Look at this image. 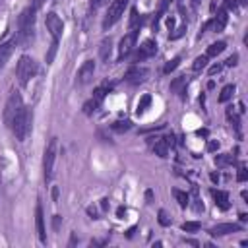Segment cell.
<instances>
[{"instance_id":"6da1fadb","label":"cell","mask_w":248,"mask_h":248,"mask_svg":"<svg viewBox=\"0 0 248 248\" xmlns=\"http://www.w3.org/2000/svg\"><path fill=\"white\" fill-rule=\"evenodd\" d=\"M31 122H33V112L29 110V108H21L19 110V114L16 116V120L12 122V132H14V136L19 140V141H25V138L29 136V132H31Z\"/></svg>"},{"instance_id":"7a4b0ae2","label":"cell","mask_w":248,"mask_h":248,"mask_svg":"<svg viewBox=\"0 0 248 248\" xmlns=\"http://www.w3.org/2000/svg\"><path fill=\"white\" fill-rule=\"evenodd\" d=\"M35 74H37V62H35L31 56L23 54V56L17 60V66H16V76H17L19 83L25 85Z\"/></svg>"},{"instance_id":"3957f363","label":"cell","mask_w":248,"mask_h":248,"mask_svg":"<svg viewBox=\"0 0 248 248\" xmlns=\"http://www.w3.org/2000/svg\"><path fill=\"white\" fill-rule=\"evenodd\" d=\"M23 108V101H21V95L19 93H12L6 101V107H4V122L6 126H12V122L16 120V116L19 114V110Z\"/></svg>"},{"instance_id":"277c9868","label":"cell","mask_w":248,"mask_h":248,"mask_svg":"<svg viewBox=\"0 0 248 248\" xmlns=\"http://www.w3.org/2000/svg\"><path fill=\"white\" fill-rule=\"evenodd\" d=\"M128 2H130V0H114V2L108 6V12H107V16H105V19H103V29H108V27H112V25L118 21V17L124 14V8L128 6Z\"/></svg>"},{"instance_id":"5b68a950","label":"cell","mask_w":248,"mask_h":248,"mask_svg":"<svg viewBox=\"0 0 248 248\" xmlns=\"http://www.w3.org/2000/svg\"><path fill=\"white\" fill-rule=\"evenodd\" d=\"M56 149H58V141L56 138H52L45 149V157H43V170H45V178L50 180L52 176V169H54V159H56Z\"/></svg>"},{"instance_id":"8992f818","label":"cell","mask_w":248,"mask_h":248,"mask_svg":"<svg viewBox=\"0 0 248 248\" xmlns=\"http://www.w3.org/2000/svg\"><path fill=\"white\" fill-rule=\"evenodd\" d=\"M45 25H46V31L52 35V41H60V37H62V31H64V25H62V19H60V17H58L54 12L46 14Z\"/></svg>"},{"instance_id":"52a82bcc","label":"cell","mask_w":248,"mask_h":248,"mask_svg":"<svg viewBox=\"0 0 248 248\" xmlns=\"http://www.w3.org/2000/svg\"><path fill=\"white\" fill-rule=\"evenodd\" d=\"M93 74H95V62H93V60H85V62L79 66V70H78L76 81H78L79 85H85V83H89V81L93 79Z\"/></svg>"},{"instance_id":"ba28073f","label":"cell","mask_w":248,"mask_h":248,"mask_svg":"<svg viewBox=\"0 0 248 248\" xmlns=\"http://www.w3.org/2000/svg\"><path fill=\"white\" fill-rule=\"evenodd\" d=\"M147 70L145 68H140V66H132L126 74H124V79L128 81V83H132V85H138V83H141V81H145V78H147Z\"/></svg>"},{"instance_id":"9c48e42d","label":"cell","mask_w":248,"mask_h":248,"mask_svg":"<svg viewBox=\"0 0 248 248\" xmlns=\"http://www.w3.org/2000/svg\"><path fill=\"white\" fill-rule=\"evenodd\" d=\"M157 52V45H155V41H145L140 48H138V52L134 54V62H141V60H145V58H149V56H153Z\"/></svg>"},{"instance_id":"30bf717a","label":"cell","mask_w":248,"mask_h":248,"mask_svg":"<svg viewBox=\"0 0 248 248\" xmlns=\"http://www.w3.org/2000/svg\"><path fill=\"white\" fill-rule=\"evenodd\" d=\"M134 43H136V31H130L128 35H124L120 41V46H118V58L128 56L134 48Z\"/></svg>"},{"instance_id":"8fae6325","label":"cell","mask_w":248,"mask_h":248,"mask_svg":"<svg viewBox=\"0 0 248 248\" xmlns=\"http://www.w3.org/2000/svg\"><path fill=\"white\" fill-rule=\"evenodd\" d=\"M240 231V225L238 223H221V225H215L209 229V234L211 236H225V234H231V232H236Z\"/></svg>"},{"instance_id":"7c38bea8","label":"cell","mask_w":248,"mask_h":248,"mask_svg":"<svg viewBox=\"0 0 248 248\" xmlns=\"http://www.w3.org/2000/svg\"><path fill=\"white\" fill-rule=\"evenodd\" d=\"M35 227H37L39 240L45 244L46 242V231H45V217H43V207L41 205H37V209H35Z\"/></svg>"},{"instance_id":"4fadbf2b","label":"cell","mask_w":248,"mask_h":248,"mask_svg":"<svg viewBox=\"0 0 248 248\" xmlns=\"http://www.w3.org/2000/svg\"><path fill=\"white\" fill-rule=\"evenodd\" d=\"M17 41L16 39H12V41H6V43H0V70L4 68V64L8 62V58H10V54H12V50H14V45H16Z\"/></svg>"},{"instance_id":"5bb4252c","label":"cell","mask_w":248,"mask_h":248,"mask_svg":"<svg viewBox=\"0 0 248 248\" xmlns=\"http://www.w3.org/2000/svg\"><path fill=\"white\" fill-rule=\"evenodd\" d=\"M211 196L215 200V205H219L221 209H229V194L223 192V190H211Z\"/></svg>"},{"instance_id":"9a60e30c","label":"cell","mask_w":248,"mask_h":248,"mask_svg":"<svg viewBox=\"0 0 248 248\" xmlns=\"http://www.w3.org/2000/svg\"><path fill=\"white\" fill-rule=\"evenodd\" d=\"M225 25H227V12L225 10H219V14L215 16V19H211V27H213V31H223L225 29Z\"/></svg>"},{"instance_id":"2e32d148","label":"cell","mask_w":248,"mask_h":248,"mask_svg":"<svg viewBox=\"0 0 248 248\" xmlns=\"http://www.w3.org/2000/svg\"><path fill=\"white\" fill-rule=\"evenodd\" d=\"M225 43L223 41H217V43H211L209 46H207V54L205 56H217V54H221L223 50H225Z\"/></svg>"},{"instance_id":"e0dca14e","label":"cell","mask_w":248,"mask_h":248,"mask_svg":"<svg viewBox=\"0 0 248 248\" xmlns=\"http://www.w3.org/2000/svg\"><path fill=\"white\" fill-rule=\"evenodd\" d=\"M153 149H155V153H157L159 157H167V151H169V147H167V141H165L163 138H157V140H155V143H153Z\"/></svg>"},{"instance_id":"ac0fdd59","label":"cell","mask_w":248,"mask_h":248,"mask_svg":"<svg viewBox=\"0 0 248 248\" xmlns=\"http://www.w3.org/2000/svg\"><path fill=\"white\" fill-rule=\"evenodd\" d=\"M234 93V85H225L221 89V95H219V103H227Z\"/></svg>"},{"instance_id":"d6986e66","label":"cell","mask_w":248,"mask_h":248,"mask_svg":"<svg viewBox=\"0 0 248 248\" xmlns=\"http://www.w3.org/2000/svg\"><path fill=\"white\" fill-rule=\"evenodd\" d=\"M110 48H112L110 39H105V41L101 43V58H103V60H108V56H110Z\"/></svg>"},{"instance_id":"ffe728a7","label":"cell","mask_w":248,"mask_h":248,"mask_svg":"<svg viewBox=\"0 0 248 248\" xmlns=\"http://www.w3.org/2000/svg\"><path fill=\"white\" fill-rule=\"evenodd\" d=\"M99 103H101V101H99V99H95V97H93V99H89V101L83 105V112H85V114H93V112L97 110Z\"/></svg>"},{"instance_id":"44dd1931","label":"cell","mask_w":248,"mask_h":248,"mask_svg":"<svg viewBox=\"0 0 248 248\" xmlns=\"http://www.w3.org/2000/svg\"><path fill=\"white\" fill-rule=\"evenodd\" d=\"M149 103H151V97H149V95H143V97L138 101V108H136V112H138V114H143V112L147 110Z\"/></svg>"},{"instance_id":"7402d4cb","label":"cell","mask_w":248,"mask_h":248,"mask_svg":"<svg viewBox=\"0 0 248 248\" xmlns=\"http://www.w3.org/2000/svg\"><path fill=\"white\" fill-rule=\"evenodd\" d=\"M172 194H174V198H176V202H178V205L180 207H186L188 205V194L186 192H182V190H172Z\"/></svg>"},{"instance_id":"603a6c76","label":"cell","mask_w":248,"mask_h":248,"mask_svg":"<svg viewBox=\"0 0 248 248\" xmlns=\"http://www.w3.org/2000/svg\"><path fill=\"white\" fill-rule=\"evenodd\" d=\"M184 85H186V78H184V76H178V78L170 83V91H172V93H178Z\"/></svg>"},{"instance_id":"cb8c5ba5","label":"cell","mask_w":248,"mask_h":248,"mask_svg":"<svg viewBox=\"0 0 248 248\" xmlns=\"http://www.w3.org/2000/svg\"><path fill=\"white\" fill-rule=\"evenodd\" d=\"M207 58H209V56H198V58L194 60V64H192L194 72H200V70H203V68L207 66Z\"/></svg>"},{"instance_id":"d4e9b609","label":"cell","mask_w":248,"mask_h":248,"mask_svg":"<svg viewBox=\"0 0 248 248\" xmlns=\"http://www.w3.org/2000/svg\"><path fill=\"white\" fill-rule=\"evenodd\" d=\"M231 163H232V155H217L215 157V165H219V167H225Z\"/></svg>"},{"instance_id":"484cf974","label":"cell","mask_w":248,"mask_h":248,"mask_svg":"<svg viewBox=\"0 0 248 248\" xmlns=\"http://www.w3.org/2000/svg\"><path fill=\"white\" fill-rule=\"evenodd\" d=\"M56 48H58V41H52V45H50V48H48V52H46V56H45L46 64L52 62V58H54V54H56Z\"/></svg>"},{"instance_id":"4316f807","label":"cell","mask_w":248,"mask_h":248,"mask_svg":"<svg viewBox=\"0 0 248 248\" xmlns=\"http://www.w3.org/2000/svg\"><path fill=\"white\" fill-rule=\"evenodd\" d=\"M200 229V223L198 221H186V223H182V231H186V232H192V231H198Z\"/></svg>"},{"instance_id":"83f0119b","label":"cell","mask_w":248,"mask_h":248,"mask_svg":"<svg viewBox=\"0 0 248 248\" xmlns=\"http://www.w3.org/2000/svg\"><path fill=\"white\" fill-rule=\"evenodd\" d=\"M178 62H180V58H172L170 62H167V64H165L163 72H165V74H170V72H172V70H174V68L178 66Z\"/></svg>"},{"instance_id":"f1b7e54d","label":"cell","mask_w":248,"mask_h":248,"mask_svg":"<svg viewBox=\"0 0 248 248\" xmlns=\"http://www.w3.org/2000/svg\"><path fill=\"white\" fill-rule=\"evenodd\" d=\"M112 128H114L116 132H124V130H128V128H130V122H128V120H124V122L120 120V122H114V126H112Z\"/></svg>"},{"instance_id":"f546056e","label":"cell","mask_w":248,"mask_h":248,"mask_svg":"<svg viewBox=\"0 0 248 248\" xmlns=\"http://www.w3.org/2000/svg\"><path fill=\"white\" fill-rule=\"evenodd\" d=\"M184 31H186V25H180L178 29H174V33H170V39L174 41V39H178V37H182V35H184Z\"/></svg>"},{"instance_id":"4dcf8cb0","label":"cell","mask_w":248,"mask_h":248,"mask_svg":"<svg viewBox=\"0 0 248 248\" xmlns=\"http://www.w3.org/2000/svg\"><path fill=\"white\" fill-rule=\"evenodd\" d=\"M159 223H161V225H163V227H167V225H170V219H169V217H167V213H165V211H163V209H161V211H159Z\"/></svg>"},{"instance_id":"1f68e13d","label":"cell","mask_w":248,"mask_h":248,"mask_svg":"<svg viewBox=\"0 0 248 248\" xmlns=\"http://www.w3.org/2000/svg\"><path fill=\"white\" fill-rule=\"evenodd\" d=\"M236 62H238V54H232V56H229V58H227V62H225V64H227V66H236Z\"/></svg>"},{"instance_id":"d6a6232c","label":"cell","mask_w":248,"mask_h":248,"mask_svg":"<svg viewBox=\"0 0 248 248\" xmlns=\"http://www.w3.org/2000/svg\"><path fill=\"white\" fill-rule=\"evenodd\" d=\"M89 4H91V8H99V6L108 4V0H89Z\"/></svg>"},{"instance_id":"836d02e7","label":"cell","mask_w":248,"mask_h":248,"mask_svg":"<svg viewBox=\"0 0 248 248\" xmlns=\"http://www.w3.org/2000/svg\"><path fill=\"white\" fill-rule=\"evenodd\" d=\"M221 70H223V64H215V66H211V68H209V74H211V76H215V74H219Z\"/></svg>"},{"instance_id":"e575fe53","label":"cell","mask_w":248,"mask_h":248,"mask_svg":"<svg viewBox=\"0 0 248 248\" xmlns=\"http://www.w3.org/2000/svg\"><path fill=\"white\" fill-rule=\"evenodd\" d=\"M138 23V10H132V17H130V25L134 27Z\"/></svg>"},{"instance_id":"d590c367","label":"cell","mask_w":248,"mask_h":248,"mask_svg":"<svg viewBox=\"0 0 248 248\" xmlns=\"http://www.w3.org/2000/svg\"><path fill=\"white\" fill-rule=\"evenodd\" d=\"M238 180H240V182H244V180H246V169H244V167H240V169H238Z\"/></svg>"},{"instance_id":"8d00e7d4","label":"cell","mask_w":248,"mask_h":248,"mask_svg":"<svg viewBox=\"0 0 248 248\" xmlns=\"http://www.w3.org/2000/svg\"><path fill=\"white\" fill-rule=\"evenodd\" d=\"M43 4H45V0H31V4H29V6H31V8H35V10H39Z\"/></svg>"},{"instance_id":"74e56055","label":"cell","mask_w":248,"mask_h":248,"mask_svg":"<svg viewBox=\"0 0 248 248\" xmlns=\"http://www.w3.org/2000/svg\"><path fill=\"white\" fill-rule=\"evenodd\" d=\"M217 147H219V143H217V141H209V143H207V149H209V151H215Z\"/></svg>"},{"instance_id":"f35d334b","label":"cell","mask_w":248,"mask_h":248,"mask_svg":"<svg viewBox=\"0 0 248 248\" xmlns=\"http://www.w3.org/2000/svg\"><path fill=\"white\" fill-rule=\"evenodd\" d=\"M225 6H227V8H234L236 2H234V0H225Z\"/></svg>"},{"instance_id":"ab89813d","label":"cell","mask_w":248,"mask_h":248,"mask_svg":"<svg viewBox=\"0 0 248 248\" xmlns=\"http://www.w3.org/2000/svg\"><path fill=\"white\" fill-rule=\"evenodd\" d=\"M145 198H147V202L151 203V200H153V194H151V190H147V194H145Z\"/></svg>"},{"instance_id":"60d3db41","label":"cell","mask_w":248,"mask_h":248,"mask_svg":"<svg viewBox=\"0 0 248 248\" xmlns=\"http://www.w3.org/2000/svg\"><path fill=\"white\" fill-rule=\"evenodd\" d=\"M198 2H200V0H192V4H198Z\"/></svg>"},{"instance_id":"b9f144b4","label":"cell","mask_w":248,"mask_h":248,"mask_svg":"<svg viewBox=\"0 0 248 248\" xmlns=\"http://www.w3.org/2000/svg\"><path fill=\"white\" fill-rule=\"evenodd\" d=\"M240 2H242V4H246V2H248V0H240Z\"/></svg>"}]
</instances>
